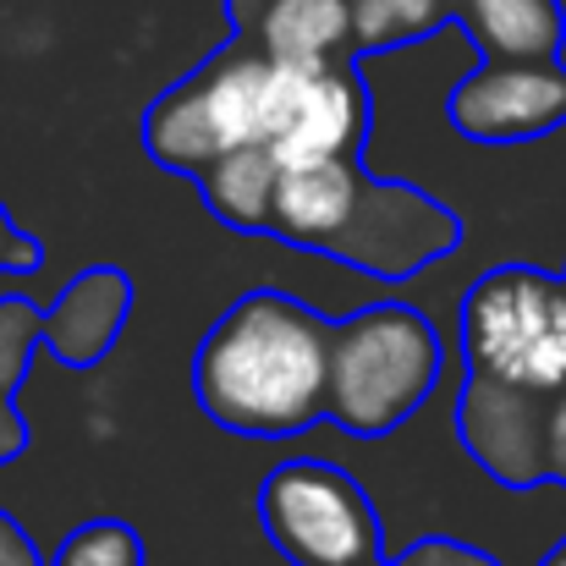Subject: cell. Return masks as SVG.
<instances>
[{"instance_id":"4","label":"cell","mask_w":566,"mask_h":566,"mask_svg":"<svg viewBox=\"0 0 566 566\" xmlns=\"http://www.w3.org/2000/svg\"><path fill=\"white\" fill-rule=\"evenodd\" d=\"M440 379V336L418 308L375 303L331 331V407L325 418L358 440L407 423Z\"/></svg>"},{"instance_id":"12","label":"cell","mask_w":566,"mask_h":566,"mask_svg":"<svg viewBox=\"0 0 566 566\" xmlns=\"http://www.w3.org/2000/svg\"><path fill=\"white\" fill-rule=\"evenodd\" d=\"M457 22L484 61H551L566 44L562 0H457Z\"/></svg>"},{"instance_id":"7","label":"cell","mask_w":566,"mask_h":566,"mask_svg":"<svg viewBox=\"0 0 566 566\" xmlns=\"http://www.w3.org/2000/svg\"><path fill=\"white\" fill-rule=\"evenodd\" d=\"M451 127L473 144H534L566 127V66L551 61H479L451 88Z\"/></svg>"},{"instance_id":"11","label":"cell","mask_w":566,"mask_h":566,"mask_svg":"<svg viewBox=\"0 0 566 566\" xmlns=\"http://www.w3.org/2000/svg\"><path fill=\"white\" fill-rule=\"evenodd\" d=\"M127 314H133V281H127V270L94 264L44 314V353L55 364H66V369H94L116 347Z\"/></svg>"},{"instance_id":"10","label":"cell","mask_w":566,"mask_h":566,"mask_svg":"<svg viewBox=\"0 0 566 566\" xmlns=\"http://www.w3.org/2000/svg\"><path fill=\"white\" fill-rule=\"evenodd\" d=\"M237 39L281 66L353 61V0H226Z\"/></svg>"},{"instance_id":"18","label":"cell","mask_w":566,"mask_h":566,"mask_svg":"<svg viewBox=\"0 0 566 566\" xmlns=\"http://www.w3.org/2000/svg\"><path fill=\"white\" fill-rule=\"evenodd\" d=\"M28 270H39V242L17 231L11 214L0 209V275H28Z\"/></svg>"},{"instance_id":"3","label":"cell","mask_w":566,"mask_h":566,"mask_svg":"<svg viewBox=\"0 0 566 566\" xmlns=\"http://www.w3.org/2000/svg\"><path fill=\"white\" fill-rule=\"evenodd\" d=\"M292 72L297 66L270 61L248 39H231L188 83L166 88L149 105L144 149L166 171H182V177H203L231 149H259V144L270 149L286 94H292Z\"/></svg>"},{"instance_id":"5","label":"cell","mask_w":566,"mask_h":566,"mask_svg":"<svg viewBox=\"0 0 566 566\" xmlns=\"http://www.w3.org/2000/svg\"><path fill=\"white\" fill-rule=\"evenodd\" d=\"M468 375L523 385L539 396L566 390V275L501 264L462 297Z\"/></svg>"},{"instance_id":"14","label":"cell","mask_w":566,"mask_h":566,"mask_svg":"<svg viewBox=\"0 0 566 566\" xmlns=\"http://www.w3.org/2000/svg\"><path fill=\"white\" fill-rule=\"evenodd\" d=\"M39 347H44V308H33L28 297H0V468L28 451L17 385L28 379V364Z\"/></svg>"},{"instance_id":"20","label":"cell","mask_w":566,"mask_h":566,"mask_svg":"<svg viewBox=\"0 0 566 566\" xmlns=\"http://www.w3.org/2000/svg\"><path fill=\"white\" fill-rule=\"evenodd\" d=\"M545 457H551V484L566 490V390L551 401V446H545Z\"/></svg>"},{"instance_id":"2","label":"cell","mask_w":566,"mask_h":566,"mask_svg":"<svg viewBox=\"0 0 566 566\" xmlns=\"http://www.w3.org/2000/svg\"><path fill=\"white\" fill-rule=\"evenodd\" d=\"M270 237L358 264L379 281H401L446 259L462 226L429 192L407 182H379L358 166V155H336L314 166H281Z\"/></svg>"},{"instance_id":"1","label":"cell","mask_w":566,"mask_h":566,"mask_svg":"<svg viewBox=\"0 0 566 566\" xmlns=\"http://www.w3.org/2000/svg\"><path fill=\"white\" fill-rule=\"evenodd\" d=\"M331 319L286 292L237 297L198 347V407L253 440L303 434L331 407Z\"/></svg>"},{"instance_id":"19","label":"cell","mask_w":566,"mask_h":566,"mask_svg":"<svg viewBox=\"0 0 566 566\" xmlns=\"http://www.w3.org/2000/svg\"><path fill=\"white\" fill-rule=\"evenodd\" d=\"M0 566H44L39 545L22 534V523L11 512H0Z\"/></svg>"},{"instance_id":"13","label":"cell","mask_w":566,"mask_h":566,"mask_svg":"<svg viewBox=\"0 0 566 566\" xmlns=\"http://www.w3.org/2000/svg\"><path fill=\"white\" fill-rule=\"evenodd\" d=\"M203 203L237 226V231H270V209H275V188H281V160L259 144V149H231L220 155L203 177Z\"/></svg>"},{"instance_id":"15","label":"cell","mask_w":566,"mask_h":566,"mask_svg":"<svg viewBox=\"0 0 566 566\" xmlns=\"http://www.w3.org/2000/svg\"><path fill=\"white\" fill-rule=\"evenodd\" d=\"M457 17V0H353V55L418 44Z\"/></svg>"},{"instance_id":"8","label":"cell","mask_w":566,"mask_h":566,"mask_svg":"<svg viewBox=\"0 0 566 566\" xmlns=\"http://www.w3.org/2000/svg\"><path fill=\"white\" fill-rule=\"evenodd\" d=\"M551 401L539 390L523 385H501V379L468 375L462 401H457V434L468 446V457L506 490H534L551 484Z\"/></svg>"},{"instance_id":"17","label":"cell","mask_w":566,"mask_h":566,"mask_svg":"<svg viewBox=\"0 0 566 566\" xmlns=\"http://www.w3.org/2000/svg\"><path fill=\"white\" fill-rule=\"evenodd\" d=\"M379 566H501V562H490V556H479L473 545H457V539H423L407 556L379 562Z\"/></svg>"},{"instance_id":"21","label":"cell","mask_w":566,"mask_h":566,"mask_svg":"<svg viewBox=\"0 0 566 566\" xmlns=\"http://www.w3.org/2000/svg\"><path fill=\"white\" fill-rule=\"evenodd\" d=\"M545 566H566V539L556 545V551H551V556H545Z\"/></svg>"},{"instance_id":"6","label":"cell","mask_w":566,"mask_h":566,"mask_svg":"<svg viewBox=\"0 0 566 566\" xmlns=\"http://www.w3.org/2000/svg\"><path fill=\"white\" fill-rule=\"evenodd\" d=\"M259 523L292 566H379L385 534L369 490L319 457H292L259 484Z\"/></svg>"},{"instance_id":"16","label":"cell","mask_w":566,"mask_h":566,"mask_svg":"<svg viewBox=\"0 0 566 566\" xmlns=\"http://www.w3.org/2000/svg\"><path fill=\"white\" fill-rule=\"evenodd\" d=\"M50 566H144V539L116 517H94L61 539Z\"/></svg>"},{"instance_id":"9","label":"cell","mask_w":566,"mask_h":566,"mask_svg":"<svg viewBox=\"0 0 566 566\" xmlns=\"http://www.w3.org/2000/svg\"><path fill=\"white\" fill-rule=\"evenodd\" d=\"M364 138H369V88L353 72V61L297 66L270 155L281 166H314V160L358 155Z\"/></svg>"}]
</instances>
